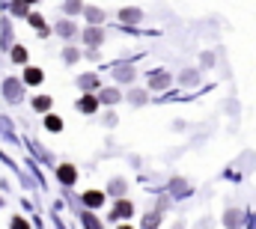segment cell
<instances>
[{
    "label": "cell",
    "instance_id": "obj_14",
    "mask_svg": "<svg viewBox=\"0 0 256 229\" xmlns=\"http://www.w3.org/2000/svg\"><path fill=\"white\" fill-rule=\"evenodd\" d=\"M152 84H155V86H167V74H155Z\"/></svg>",
    "mask_w": 256,
    "mask_h": 229
},
{
    "label": "cell",
    "instance_id": "obj_9",
    "mask_svg": "<svg viewBox=\"0 0 256 229\" xmlns=\"http://www.w3.org/2000/svg\"><path fill=\"white\" fill-rule=\"evenodd\" d=\"M80 86H84V90H90V92H92V90H96V86H98V80H96V78H80Z\"/></svg>",
    "mask_w": 256,
    "mask_h": 229
},
{
    "label": "cell",
    "instance_id": "obj_12",
    "mask_svg": "<svg viewBox=\"0 0 256 229\" xmlns=\"http://www.w3.org/2000/svg\"><path fill=\"white\" fill-rule=\"evenodd\" d=\"M86 42L98 45V42H102V33H98V30H90V33H86Z\"/></svg>",
    "mask_w": 256,
    "mask_h": 229
},
{
    "label": "cell",
    "instance_id": "obj_4",
    "mask_svg": "<svg viewBox=\"0 0 256 229\" xmlns=\"http://www.w3.org/2000/svg\"><path fill=\"white\" fill-rule=\"evenodd\" d=\"M143 15L137 12V9H122V21H128V24H134V21H140Z\"/></svg>",
    "mask_w": 256,
    "mask_h": 229
},
{
    "label": "cell",
    "instance_id": "obj_11",
    "mask_svg": "<svg viewBox=\"0 0 256 229\" xmlns=\"http://www.w3.org/2000/svg\"><path fill=\"white\" fill-rule=\"evenodd\" d=\"M33 108H36V110H48V108H51V98H36Z\"/></svg>",
    "mask_w": 256,
    "mask_h": 229
},
{
    "label": "cell",
    "instance_id": "obj_15",
    "mask_svg": "<svg viewBox=\"0 0 256 229\" xmlns=\"http://www.w3.org/2000/svg\"><path fill=\"white\" fill-rule=\"evenodd\" d=\"M12 57H15V60H24V57H27V51H24V48H15V51H12Z\"/></svg>",
    "mask_w": 256,
    "mask_h": 229
},
{
    "label": "cell",
    "instance_id": "obj_3",
    "mask_svg": "<svg viewBox=\"0 0 256 229\" xmlns=\"http://www.w3.org/2000/svg\"><path fill=\"white\" fill-rule=\"evenodd\" d=\"M74 176H78V172H74V167H68V164H66V167H60V178H63L66 184H72V182H74Z\"/></svg>",
    "mask_w": 256,
    "mask_h": 229
},
{
    "label": "cell",
    "instance_id": "obj_2",
    "mask_svg": "<svg viewBox=\"0 0 256 229\" xmlns=\"http://www.w3.org/2000/svg\"><path fill=\"white\" fill-rule=\"evenodd\" d=\"M102 200H104V196H102L98 190H90V194H84V202H86V206H102Z\"/></svg>",
    "mask_w": 256,
    "mask_h": 229
},
{
    "label": "cell",
    "instance_id": "obj_10",
    "mask_svg": "<svg viewBox=\"0 0 256 229\" xmlns=\"http://www.w3.org/2000/svg\"><path fill=\"white\" fill-rule=\"evenodd\" d=\"M45 125H48L51 131H60V128H63V122H60L57 116H48V119H45Z\"/></svg>",
    "mask_w": 256,
    "mask_h": 229
},
{
    "label": "cell",
    "instance_id": "obj_7",
    "mask_svg": "<svg viewBox=\"0 0 256 229\" xmlns=\"http://www.w3.org/2000/svg\"><path fill=\"white\" fill-rule=\"evenodd\" d=\"M86 18H90V24H102V9H86Z\"/></svg>",
    "mask_w": 256,
    "mask_h": 229
},
{
    "label": "cell",
    "instance_id": "obj_5",
    "mask_svg": "<svg viewBox=\"0 0 256 229\" xmlns=\"http://www.w3.org/2000/svg\"><path fill=\"white\" fill-rule=\"evenodd\" d=\"M24 80H27V84H39V80H42V72H39V68H27Z\"/></svg>",
    "mask_w": 256,
    "mask_h": 229
},
{
    "label": "cell",
    "instance_id": "obj_13",
    "mask_svg": "<svg viewBox=\"0 0 256 229\" xmlns=\"http://www.w3.org/2000/svg\"><path fill=\"white\" fill-rule=\"evenodd\" d=\"M30 24H33V27H39V30H48V27H45V21H42L39 15H30Z\"/></svg>",
    "mask_w": 256,
    "mask_h": 229
},
{
    "label": "cell",
    "instance_id": "obj_6",
    "mask_svg": "<svg viewBox=\"0 0 256 229\" xmlns=\"http://www.w3.org/2000/svg\"><path fill=\"white\" fill-rule=\"evenodd\" d=\"M131 212H134V208H131V202H126V200H122V202H116V214H120V218H128Z\"/></svg>",
    "mask_w": 256,
    "mask_h": 229
},
{
    "label": "cell",
    "instance_id": "obj_16",
    "mask_svg": "<svg viewBox=\"0 0 256 229\" xmlns=\"http://www.w3.org/2000/svg\"><path fill=\"white\" fill-rule=\"evenodd\" d=\"M27 3H33V0H27Z\"/></svg>",
    "mask_w": 256,
    "mask_h": 229
},
{
    "label": "cell",
    "instance_id": "obj_1",
    "mask_svg": "<svg viewBox=\"0 0 256 229\" xmlns=\"http://www.w3.org/2000/svg\"><path fill=\"white\" fill-rule=\"evenodd\" d=\"M78 108H80V110H84V114H92V110H96V108H98V102H96V98H92V96H86V98H80V104H78Z\"/></svg>",
    "mask_w": 256,
    "mask_h": 229
},
{
    "label": "cell",
    "instance_id": "obj_8",
    "mask_svg": "<svg viewBox=\"0 0 256 229\" xmlns=\"http://www.w3.org/2000/svg\"><path fill=\"white\" fill-rule=\"evenodd\" d=\"M6 96H9L12 102L18 98V80H6Z\"/></svg>",
    "mask_w": 256,
    "mask_h": 229
}]
</instances>
